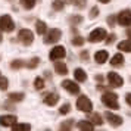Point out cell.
<instances>
[{"label": "cell", "instance_id": "8d00e7d4", "mask_svg": "<svg viewBox=\"0 0 131 131\" xmlns=\"http://www.w3.org/2000/svg\"><path fill=\"white\" fill-rule=\"evenodd\" d=\"M115 22H116V16H115V15H111V16L107 18V25H109V27H113Z\"/></svg>", "mask_w": 131, "mask_h": 131}, {"label": "cell", "instance_id": "44dd1931", "mask_svg": "<svg viewBox=\"0 0 131 131\" xmlns=\"http://www.w3.org/2000/svg\"><path fill=\"white\" fill-rule=\"evenodd\" d=\"M47 31V24L44 21H37L36 22V32L38 36H44V32Z\"/></svg>", "mask_w": 131, "mask_h": 131}, {"label": "cell", "instance_id": "484cf974", "mask_svg": "<svg viewBox=\"0 0 131 131\" xmlns=\"http://www.w3.org/2000/svg\"><path fill=\"white\" fill-rule=\"evenodd\" d=\"M72 127H74V121L72 119H66V121H63V122H60L59 128L63 131H69L72 130Z\"/></svg>", "mask_w": 131, "mask_h": 131}, {"label": "cell", "instance_id": "74e56055", "mask_svg": "<svg viewBox=\"0 0 131 131\" xmlns=\"http://www.w3.org/2000/svg\"><path fill=\"white\" fill-rule=\"evenodd\" d=\"M80 58H81L83 60H89V52H87V50L81 52V53H80Z\"/></svg>", "mask_w": 131, "mask_h": 131}, {"label": "cell", "instance_id": "9c48e42d", "mask_svg": "<svg viewBox=\"0 0 131 131\" xmlns=\"http://www.w3.org/2000/svg\"><path fill=\"white\" fill-rule=\"evenodd\" d=\"M66 56V49L63 46H54L52 50H50V53H49V58L50 60H59V59H63Z\"/></svg>", "mask_w": 131, "mask_h": 131}, {"label": "cell", "instance_id": "7bdbcfd3", "mask_svg": "<svg viewBox=\"0 0 131 131\" xmlns=\"http://www.w3.org/2000/svg\"><path fill=\"white\" fill-rule=\"evenodd\" d=\"M2 40H3V37H2V28H0V43H2Z\"/></svg>", "mask_w": 131, "mask_h": 131}, {"label": "cell", "instance_id": "3957f363", "mask_svg": "<svg viewBox=\"0 0 131 131\" xmlns=\"http://www.w3.org/2000/svg\"><path fill=\"white\" fill-rule=\"evenodd\" d=\"M18 40L24 46H31L32 41H34V32L28 28H24V30H21L18 32Z\"/></svg>", "mask_w": 131, "mask_h": 131}, {"label": "cell", "instance_id": "4fadbf2b", "mask_svg": "<svg viewBox=\"0 0 131 131\" xmlns=\"http://www.w3.org/2000/svg\"><path fill=\"white\" fill-rule=\"evenodd\" d=\"M44 105L47 106H54L58 102H59V94L58 93H49V94L44 96Z\"/></svg>", "mask_w": 131, "mask_h": 131}, {"label": "cell", "instance_id": "d6a6232c", "mask_svg": "<svg viewBox=\"0 0 131 131\" xmlns=\"http://www.w3.org/2000/svg\"><path fill=\"white\" fill-rule=\"evenodd\" d=\"M13 130H31V125L30 124H19V122H15L12 125Z\"/></svg>", "mask_w": 131, "mask_h": 131}, {"label": "cell", "instance_id": "603a6c76", "mask_svg": "<svg viewBox=\"0 0 131 131\" xmlns=\"http://www.w3.org/2000/svg\"><path fill=\"white\" fill-rule=\"evenodd\" d=\"M9 102H22L24 100V97H25V94L24 93H9Z\"/></svg>", "mask_w": 131, "mask_h": 131}, {"label": "cell", "instance_id": "6da1fadb", "mask_svg": "<svg viewBox=\"0 0 131 131\" xmlns=\"http://www.w3.org/2000/svg\"><path fill=\"white\" fill-rule=\"evenodd\" d=\"M102 103L109 109H119V102H118V96L112 93V91H106L102 96Z\"/></svg>", "mask_w": 131, "mask_h": 131}, {"label": "cell", "instance_id": "ab89813d", "mask_svg": "<svg viewBox=\"0 0 131 131\" xmlns=\"http://www.w3.org/2000/svg\"><path fill=\"white\" fill-rule=\"evenodd\" d=\"M127 37H128V38H131V28H128V30H127Z\"/></svg>", "mask_w": 131, "mask_h": 131}, {"label": "cell", "instance_id": "8992f818", "mask_svg": "<svg viewBox=\"0 0 131 131\" xmlns=\"http://www.w3.org/2000/svg\"><path fill=\"white\" fill-rule=\"evenodd\" d=\"M0 28L5 32H10L15 30V22L10 18V15H2L0 16Z\"/></svg>", "mask_w": 131, "mask_h": 131}, {"label": "cell", "instance_id": "7402d4cb", "mask_svg": "<svg viewBox=\"0 0 131 131\" xmlns=\"http://www.w3.org/2000/svg\"><path fill=\"white\" fill-rule=\"evenodd\" d=\"M27 65V62H25L24 59H15L10 62V69H21V68H24V66Z\"/></svg>", "mask_w": 131, "mask_h": 131}, {"label": "cell", "instance_id": "ee69618b", "mask_svg": "<svg viewBox=\"0 0 131 131\" xmlns=\"http://www.w3.org/2000/svg\"><path fill=\"white\" fill-rule=\"evenodd\" d=\"M0 77H2V74H0Z\"/></svg>", "mask_w": 131, "mask_h": 131}, {"label": "cell", "instance_id": "f1b7e54d", "mask_svg": "<svg viewBox=\"0 0 131 131\" xmlns=\"http://www.w3.org/2000/svg\"><path fill=\"white\" fill-rule=\"evenodd\" d=\"M34 89L36 90H43L44 89V80L41 77H37L34 80Z\"/></svg>", "mask_w": 131, "mask_h": 131}, {"label": "cell", "instance_id": "f546056e", "mask_svg": "<svg viewBox=\"0 0 131 131\" xmlns=\"http://www.w3.org/2000/svg\"><path fill=\"white\" fill-rule=\"evenodd\" d=\"M9 87V80L6 77H0V91H6Z\"/></svg>", "mask_w": 131, "mask_h": 131}, {"label": "cell", "instance_id": "d590c367", "mask_svg": "<svg viewBox=\"0 0 131 131\" xmlns=\"http://www.w3.org/2000/svg\"><path fill=\"white\" fill-rule=\"evenodd\" d=\"M115 38H116V36L115 34H109V36H106V44H112L113 41H115Z\"/></svg>", "mask_w": 131, "mask_h": 131}, {"label": "cell", "instance_id": "5bb4252c", "mask_svg": "<svg viewBox=\"0 0 131 131\" xmlns=\"http://www.w3.org/2000/svg\"><path fill=\"white\" fill-rule=\"evenodd\" d=\"M107 58H109V53H107V50H97L94 53V60L97 62V63H105L107 60Z\"/></svg>", "mask_w": 131, "mask_h": 131}, {"label": "cell", "instance_id": "83f0119b", "mask_svg": "<svg viewBox=\"0 0 131 131\" xmlns=\"http://www.w3.org/2000/svg\"><path fill=\"white\" fill-rule=\"evenodd\" d=\"M52 7H53V10H62L63 7H65V2H62V0H54L53 3H52Z\"/></svg>", "mask_w": 131, "mask_h": 131}, {"label": "cell", "instance_id": "b9f144b4", "mask_svg": "<svg viewBox=\"0 0 131 131\" xmlns=\"http://www.w3.org/2000/svg\"><path fill=\"white\" fill-rule=\"evenodd\" d=\"M99 2H100V3H105V5H106V3H109V2H111V0H99Z\"/></svg>", "mask_w": 131, "mask_h": 131}, {"label": "cell", "instance_id": "7a4b0ae2", "mask_svg": "<svg viewBox=\"0 0 131 131\" xmlns=\"http://www.w3.org/2000/svg\"><path fill=\"white\" fill-rule=\"evenodd\" d=\"M62 37V31L58 28H52L44 32V44H54L58 43Z\"/></svg>", "mask_w": 131, "mask_h": 131}, {"label": "cell", "instance_id": "5b68a950", "mask_svg": "<svg viewBox=\"0 0 131 131\" xmlns=\"http://www.w3.org/2000/svg\"><path fill=\"white\" fill-rule=\"evenodd\" d=\"M106 36H107V32L105 28H96V30H93L90 32L89 41L90 43H100L106 38Z\"/></svg>", "mask_w": 131, "mask_h": 131}, {"label": "cell", "instance_id": "60d3db41", "mask_svg": "<svg viewBox=\"0 0 131 131\" xmlns=\"http://www.w3.org/2000/svg\"><path fill=\"white\" fill-rule=\"evenodd\" d=\"M96 80H97V81H102V80H103V77H102V75H97V77H96Z\"/></svg>", "mask_w": 131, "mask_h": 131}, {"label": "cell", "instance_id": "8fae6325", "mask_svg": "<svg viewBox=\"0 0 131 131\" xmlns=\"http://www.w3.org/2000/svg\"><path fill=\"white\" fill-rule=\"evenodd\" d=\"M105 118H106V121L109 122V124L112 125V127H119V125L122 124V118L119 116V115H115V113L112 112H105Z\"/></svg>", "mask_w": 131, "mask_h": 131}, {"label": "cell", "instance_id": "30bf717a", "mask_svg": "<svg viewBox=\"0 0 131 131\" xmlns=\"http://www.w3.org/2000/svg\"><path fill=\"white\" fill-rule=\"evenodd\" d=\"M62 87H63L68 93H71V94H78V93H80V85H78L75 81H72V80H63V81H62Z\"/></svg>", "mask_w": 131, "mask_h": 131}, {"label": "cell", "instance_id": "9a60e30c", "mask_svg": "<svg viewBox=\"0 0 131 131\" xmlns=\"http://www.w3.org/2000/svg\"><path fill=\"white\" fill-rule=\"evenodd\" d=\"M54 71L59 75H66L68 74V66L65 65V62H60V59L54 60Z\"/></svg>", "mask_w": 131, "mask_h": 131}, {"label": "cell", "instance_id": "e0dca14e", "mask_svg": "<svg viewBox=\"0 0 131 131\" xmlns=\"http://www.w3.org/2000/svg\"><path fill=\"white\" fill-rule=\"evenodd\" d=\"M78 130H84V131H93L94 130V124L93 122H90L89 119H85V121H78Z\"/></svg>", "mask_w": 131, "mask_h": 131}, {"label": "cell", "instance_id": "4316f807", "mask_svg": "<svg viewBox=\"0 0 131 131\" xmlns=\"http://www.w3.org/2000/svg\"><path fill=\"white\" fill-rule=\"evenodd\" d=\"M40 65V58H31L28 62H27V68H30V69H34V68H37V66Z\"/></svg>", "mask_w": 131, "mask_h": 131}, {"label": "cell", "instance_id": "ba28073f", "mask_svg": "<svg viewBox=\"0 0 131 131\" xmlns=\"http://www.w3.org/2000/svg\"><path fill=\"white\" fill-rule=\"evenodd\" d=\"M116 22L122 27H130L131 25V10L130 9H124L116 15Z\"/></svg>", "mask_w": 131, "mask_h": 131}, {"label": "cell", "instance_id": "cb8c5ba5", "mask_svg": "<svg viewBox=\"0 0 131 131\" xmlns=\"http://www.w3.org/2000/svg\"><path fill=\"white\" fill-rule=\"evenodd\" d=\"M19 3H21V6L27 9V10H31L32 7L36 6V0H19Z\"/></svg>", "mask_w": 131, "mask_h": 131}, {"label": "cell", "instance_id": "d4e9b609", "mask_svg": "<svg viewBox=\"0 0 131 131\" xmlns=\"http://www.w3.org/2000/svg\"><path fill=\"white\" fill-rule=\"evenodd\" d=\"M68 21H69V24H72V27H75V25L81 24V22L84 21V18L81 16V15H72V16L68 18Z\"/></svg>", "mask_w": 131, "mask_h": 131}, {"label": "cell", "instance_id": "836d02e7", "mask_svg": "<svg viewBox=\"0 0 131 131\" xmlns=\"http://www.w3.org/2000/svg\"><path fill=\"white\" fill-rule=\"evenodd\" d=\"M69 111H71V105H69V103H65V105L60 106L59 113L60 115H66V113H69Z\"/></svg>", "mask_w": 131, "mask_h": 131}, {"label": "cell", "instance_id": "52a82bcc", "mask_svg": "<svg viewBox=\"0 0 131 131\" xmlns=\"http://www.w3.org/2000/svg\"><path fill=\"white\" fill-rule=\"evenodd\" d=\"M106 78H107V83H109L111 87L119 89V87H122V85H124V78L121 77L119 74H116V72H107Z\"/></svg>", "mask_w": 131, "mask_h": 131}, {"label": "cell", "instance_id": "1f68e13d", "mask_svg": "<svg viewBox=\"0 0 131 131\" xmlns=\"http://www.w3.org/2000/svg\"><path fill=\"white\" fill-rule=\"evenodd\" d=\"M71 43H72V46H77V47H80V46H83V44H84V38L81 36H75L71 40Z\"/></svg>", "mask_w": 131, "mask_h": 131}, {"label": "cell", "instance_id": "277c9868", "mask_svg": "<svg viewBox=\"0 0 131 131\" xmlns=\"http://www.w3.org/2000/svg\"><path fill=\"white\" fill-rule=\"evenodd\" d=\"M77 109L78 111H81V112H91V109H93V103L90 100L87 96H80L77 99Z\"/></svg>", "mask_w": 131, "mask_h": 131}, {"label": "cell", "instance_id": "7c38bea8", "mask_svg": "<svg viewBox=\"0 0 131 131\" xmlns=\"http://www.w3.org/2000/svg\"><path fill=\"white\" fill-rule=\"evenodd\" d=\"M16 121H18V118L15 115H2L0 116V125L2 127H12Z\"/></svg>", "mask_w": 131, "mask_h": 131}, {"label": "cell", "instance_id": "d6986e66", "mask_svg": "<svg viewBox=\"0 0 131 131\" xmlns=\"http://www.w3.org/2000/svg\"><path fill=\"white\" fill-rule=\"evenodd\" d=\"M89 121L90 122H93L94 125H102L103 124V119H102V115L97 112H89Z\"/></svg>", "mask_w": 131, "mask_h": 131}, {"label": "cell", "instance_id": "ffe728a7", "mask_svg": "<svg viewBox=\"0 0 131 131\" xmlns=\"http://www.w3.org/2000/svg\"><path fill=\"white\" fill-rule=\"evenodd\" d=\"M118 50H121V52H125V53H131V38H130V40L119 41Z\"/></svg>", "mask_w": 131, "mask_h": 131}, {"label": "cell", "instance_id": "2e32d148", "mask_svg": "<svg viewBox=\"0 0 131 131\" xmlns=\"http://www.w3.org/2000/svg\"><path fill=\"white\" fill-rule=\"evenodd\" d=\"M124 60L125 59H124V56H122V53H116L111 59V65L113 68H121V66H124Z\"/></svg>", "mask_w": 131, "mask_h": 131}, {"label": "cell", "instance_id": "ac0fdd59", "mask_svg": "<svg viewBox=\"0 0 131 131\" xmlns=\"http://www.w3.org/2000/svg\"><path fill=\"white\" fill-rule=\"evenodd\" d=\"M74 77L77 80L78 83H85L87 81V72L81 69V68H77L75 71H74Z\"/></svg>", "mask_w": 131, "mask_h": 131}, {"label": "cell", "instance_id": "4dcf8cb0", "mask_svg": "<svg viewBox=\"0 0 131 131\" xmlns=\"http://www.w3.org/2000/svg\"><path fill=\"white\" fill-rule=\"evenodd\" d=\"M69 2H71L75 7H78V9H84L85 5H87V0H69Z\"/></svg>", "mask_w": 131, "mask_h": 131}, {"label": "cell", "instance_id": "e575fe53", "mask_svg": "<svg viewBox=\"0 0 131 131\" xmlns=\"http://www.w3.org/2000/svg\"><path fill=\"white\" fill-rule=\"evenodd\" d=\"M97 15H99V7L93 6L91 9H90V13H89L90 19H94V18H97Z\"/></svg>", "mask_w": 131, "mask_h": 131}, {"label": "cell", "instance_id": "f35d334b", "mask_svg": "<svg viewBox=\"0 0 131 131\" xmlns=\"http://www.w3.org/2000/svg\"><path fill=\"white\" fill-rule=\"evenodd\" d=\"M125 102H127V105L131 107V93H127V94H125Z\"/></svg>", "mask_w": 131, "mask_h": 131}]
</instances>
